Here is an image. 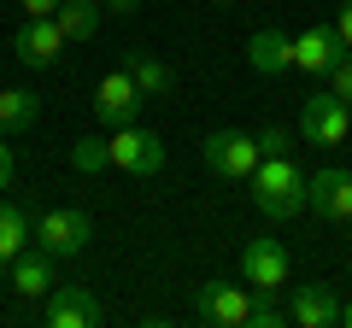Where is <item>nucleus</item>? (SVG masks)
Here are the masks:
<instances>
[{
  "label": "nucleus",
  "mask_w": 352,
  "mask_h": 328,
  "mask_svg": "<svg viewBox=\"0 0 352 328\" xmlns=\"http://www.w3.org/2000/svg\"><path fill=\"white\" fill-rule=\"evenodd\" d=\"M65 30L53 24V18H24V30L12 36V53H18V65H30V71H53V65L65 59Z\"/></svg>",
  "instance_id": "nucleus-10"
},
{
  "label": "nucleus",
  "mask_w": 352,
  "mask_h": 328,
  "mask_svg": "<svg viewBox=\"0 0 352 328\" xmlns=\"http://www.w3.org/2000/svg\"><path fill=\"white\" fill-rule=\"evenodd\" d=\"M288 323V311L276 305V293L270 288H252V311H247V328H282Z\"/></svg>",
  "instance_id": "nucleus-21"
},
{
  "label": "nucleus",
  "mask_w": 352,
  "mask_h": 328,
  "mask_svg": "<svg viewBox=\"0 0 352 328\" xmlns=\"http://www.w3.org/2000/svg\"><path fill=\"white\" fill-rule=\"evenodd\" d=\"M288 323H294V328H329V323H340V299H335V288H323V281H311V288H294V299H288Z\"/></svg>",
  "instance_id": "nucleus-14"
},
{
  "label": "nucleus",
  "mask_w": 352,
  "mask_h": 328,
  "mask_svg": "<svg viewBox=\"0 0 352 328\" xmlns=\"http://www.w3.org/2000/svg\"><path fill=\"white\" fill-rule=\"evenodd\" d=\"M247 65L258 76H282V71H294V36L288 30H252V41H247Z\"/></svg>",
  "instance_id": "nucleus-15"
},
{
  "label": "nucleus",
  "mask_w": 352,
  "mask_h": 328,
  "mask_svg": "<svg viewBox=\"0 0 352 328\" xmlns=\"http://www.w3.org/2000/svg\"><path fill=\"white\" fill-rule=\"evenodd\" d=\"M71 170H82V176L112 170V141H106V135H82V141L71 147Z\"/></svg>",
  "instance_id": "nucleus-20"
},
{
  "label": "nucleus",
  "mask_w": 352,
  "mask_h": 328,
  "mask_svg": "<svg viewBox=\"0 0 352 328\" xmlns=\"http://www.w3.org/2000/svg\"><path fill=\"white\" fill-rule=\"evenodd\" d=\"M30 240H36V223H30V211H24V205H12V200H0V270L12 264V258L24 253Z\"/></svg>",
  "instance_id": "nucleus-16"
},
{
  "label": "nucleus",
  "mask_w": 352,
  "mask_h": 328,
  "mask_svg": "<svg viewBox=\"0 0 352 328\" xmlns=\"http://www.w3.org/2000/svg\"><path fill=\"white\" fill-rule=\"evenodd\" d=\"M247 311H252V288H229V281H206L194 293V316L212 328H247Z\"/></svg>",
  "instance_id": "nucleus-11"
},
{
  "label": "nucleus",
  "mask_w": 352,
  "mask_h": 328,
  "mask_svg": "<svg viewBox=\"0 0 352 328\" xmlns=\"http://www.w3.org/2000/svg\"><path fill=\"white\" fill-rule=\"evenodd\" d=\"M18 6H24V18H53L59 12V0H18Z\"/></svg>",
  "instance_id": "nucleus-25"
},
{
  "label": "nucleus",
  "mask_w": 352,
  "mask_h": 328,
  "mask_svg": "<svg viewBox=\"0 0 352 328\" xmlns=\"http://www.w3.org/2000/svg\"><path fill=\"white\" fill-rule=\"evenodd\" d=\"M200 159H206V170L212 176H223V182H247L252 170H258V135H247V129H212V135L200 141Z\"/></svg>",
  "instance_id": "nucleus-2"
},
{
  "label": "nucleus",
  "mask_w": 352,
  "mask_h": 328,
  "mask_svg": "<svg viewBox=\"0 0 352 328\" xmlns=\"http://www.w3.org/2000/svg\"><path fill=\"white\" fill-rule=\"evenodd\" d=\"M288 270H294V258H288L282 240H247V246H241V281H247V288L282 293L288 288Z\"/></svg>",
  "instance_id": "nucleus-9"
},
{
  "label": "nucleus",
  "mask_w": 352,
  "mask_h": 328,
  "mask_svg": "<svg viewBox=\"0 0 352 328\" xmlns=\"http://www.w3.org/2000/svg\"><path fill=\"white\" fill-rule=\"evenodd\" d=\"M53 264H59L53 253H41V246L30 253V246H24V253H18L6 270H12V288L24 293V299H47V293L59 288V270H53Z\"/></svg>",
  "instance_id": "nucleus-13"
},
{
  "label": "nucleus",
  "mask_w": 352,
  "mask_h": 328,
  "mask_svg": "<svg viewBox=\"0 0 352 328\" xmlns=\"http://www.w3.org/2000/svg\"><path fill=\"white\" fill-rule=\"evenodd\" d=\"M329 89H335V94H340V100H346V106H352V47H346V59H340V65H335V71H329Z\"/></svg>",
  "instance_id": "nucleus-23"
},
{
  "label": "nucleus",
  "mask_w": 352,
  "mask_h": 328,
  "mask_svg": "<svg viewBox=\"0 0 352 328\" xmlns=\"http://www.w3.org/2000/svg\"><path fill=\"white\" fill-rule=\"evenodd\" d=\"M12 188V147H6V135H0V194Z\"/></svg>",
  "instance_id": "nucleus-26"
},
{
  "label": "nucleus",
  "mask_w": 352,
  "mask_h": 328,
  "mask_svg": "<svg viewBox=\"0 0 352 328\" xmlns=\"http://www.w3.org/2000/svg\"><path fill=\"white\" fill-rule=\"evenodd\" d=\"M124 71L135 76V89L147 94V100H164V94L176 89L170 65H164V59H153V53H129V59H124Z\"/></svg>",
  "instance_id": "nucleus-18"
},
{
  "label": "nucleus",
  "mask_w": 352,
  "mask_h": 328,
  "mask_svg": "<svg viewBox=\"0 0 352 328\" xmlns=\"http://www.w3.org/2000/svg\"><path fill=\"white\" fill-rule=\"evenodd\" d=\"M252 205H258L270 223H288V217L305 211V170L294 164V152H264L258 170L247 176Z\"/></svg>",
  "instance_id": "nucleus-1"
},
{
  "label": "nucleus",
  "mask_w": 352,
  "mask_h": 328,
  "mask_svg": "<svg viewBox=\"0 0 352 328\" xmlns=\"http://www.w3.org/2000/svg\"><path fill=\"white\" fill-rule=\"evenodd\" d=\"M340 328H352V305H340Z\"/></svg>",
  "instance_id": "nucleus-28"
},
{
  "label": "nucleus",
  "mask_w": 352,
  "mask_h": 328,
  "mask_svg": "<svg viewBox=\"0 0 352 328\" xmlns=\"http://www.w3.org/2000/svg\"><path fill=\"white\" fill-rule=\"evenodd\" d=\"M335 30H340V41L352 47V0H340V6H335Z\"/></svg>",
  "instance_id": "nucleus-24"
},
{
  "label": "nucleus",
  "mask_w": 352,
  "mask_h": 328,
  "mask_svg": "<svg viewBox=\"0 0 352 328\" xmlns=\"http://www.w3.org/2000/svg\"><path fill=\"white\" fill-rule=\"evenodd\" d=\"M112 170H124V176H159L164 170V141L141 124H124L112 135Z\"/></svg>",
  "instance_id": "nucleus-6"
},
{
  "label": "nucleus",
  "mask_w": 352,
  "mask_h": 328,
  "mask_svg": "<svg viewBox=\"0 0 352 328\" xmlns=\"http://www.w3.org/2000/svg\"><path fill=\"white\" fill-rule=\"evenodd\" d=\"M141 106H147V94L135 89V76L118 65V71H106L100 82H94V117H100L106 129H124L141 117Z\"/></svg>",
  "instance_id": "nucleus-5"
},
{
  "label": "nucleus",
  "mask_w": 352,
  "mask_h": 328,
  "mask_svg": "<svg viewBox=\"0 0 352 328\" xmlns=\"http://www.w3.org/2000/svg\"><path fill=\"white\" fill-rule=\"evenodd\" d=\"M106 316V305L94 299V293L82 288V281H76V288H53L47 299H41V328H94Z\"/></svg>",
  "instance_id": "nucleus-8"
},
{
  "label": "nucleus",
  "mask_w": 352,
  "mask_h": 328,
  "mask_svg": "<svg viewBox=\"0 0 352 328\" xmlns=\"http://www.w3.org/2000/svg\"><path fill=\"white\" fill-rule=\"evenodd\" d=\"M106 12H118V18H129V12H141V0H100Z\"/></svg>",
  "instance_id": "nucleus-27"
},
{
  "label": "nucleus",
  "mask_w": 352,
  "mask_h": 328,
  "mask_svg": "<svg viewBox=\"0 0 352 328\" xmlns=\"http://www.w3.org/2000/svg\"><path fill=\"white\" fill-rule=\"evenodd\" d=\"M340 59H346V41H340L335 24H311V30H300V36H294V71L329 76Z\"/></svg>",
  "instance_id": "nucleus-12"
},
{
  "label": "nucleus",
  "mask_w": 352,
  "mask_h": 328,
  "mask_svg": "<svg viewBox=\"0 0 352 328\" xmlns=\"http://www.w3.org/2000/svg\"><path fill=\"white\" fill-rule=\"evenodd\" d=\"M258 152H294V135L282 124H270V129H258Z\"/></svg>",
  "instance_id": "nucleus-22"
},
{
  "label": "nucleus",
  "mask_w": 352,
  "mask_h": 328,
  "mask_svg": "<svg viewBox=\"0 0 352 328\" xmlns=\"http://www.w3.org/2000/svg\"><path fill=\"white\" fill-rule=\"evenodd\" d=\"M305 211H317L323 223H352V170L323 164L317 176H305Z\"/></svg>",
  "instance_id": "nucleus-7"
},
{
  "label": "nucleus",
  "mask_w": 352,
  "mask_h": 328,
  "mask_svg": "<svg viewBox=\"0 0 352 328\" xmlns=\"http://www.w3.org/2000/svg\"><path fill=\"white\" fill-rule=\"evenodd\" d=\"M88 240H94V217H88L82 205H53V211H41V223H36V246L53 253V258H76Z\"/></svg>",
  "instance_id": "nucleus-4"
},
{
  "label": "nucleus",
  "mask_w": 352,
  "mask_h": 328,
  "mask_svg": "<svg viewBox=\"0 0 352 328\" xmlns=\"http://www.w3.org/2000/svg\"><path fill=\"white\" fill-rule=\"evenodd\" d=\"M346 135H352V106L335 89L300 100V141L305 147H346Z\"/></svg>",
  "instance_id": "nucleus-3"
},
{
  "label": "nucleus",
  "mask_w": 352,
  "mask_h": 328,
  "mask_svg": "<svg viewBox=\"0 0 352 328\" xmlns=\"http://www.w3.org/2000/svg\"><path fill=\"white\" fill-rule=\"evenodd\" d=\"M41 117V100L30 89H0V135H24V129H36Z\"/></svg>",
  "instance_id": "nucleus-17"
},
{
  "label": "nucleus",
  "mask_w": 352,
  "mask_h": 328,
  "mask_svg": "<svg viewBox=\"0 0 352 328\" xmlns=\"http://www.w3.org/2000/svg\"><path fill=\"white\" fill-rule=\"evenodd\" d=\"M100 0H59V12H53V24L65 30V41H88L94 30H100Z\"/></svg>",
  "instance_id": "nucleus-19"
}]
</instances>
